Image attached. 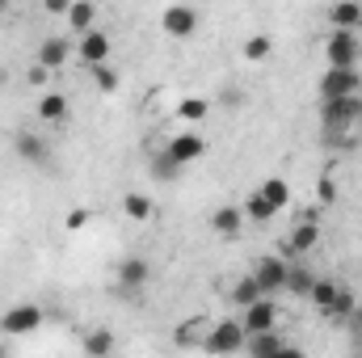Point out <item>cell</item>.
Instances as JSON below:
<instances>
[{
  "mask_svg": "<svg viewBox=\"0 0 362 358\" xmlns=\"http://www.w3.org/2000/svg\"><path fill=\"white\" fill-rule=\"evenodd\" d=\"M320 122L333 135H354L362 122V97H341V101H320Z\"/></svg>",
  "mask_w": 362,
  "mask_h": 358,
  "instance_id": "cell-1",
  "label": "cell"
},
{
  "mask_svg": "<svg viewBox=\"0 0 362 358\" xmlns=\"http://www.w3.org/2000/svg\"><path fill=\"white\" fill-rule=\"evenodd\" d=\"M245 325L240 321H219V325H211L206 329V337H202V350L211 358H232L245 350Z\"/></svg>",
  "mask_w": 362,
  "mask_h": 358,
  "instance_id": "cell-2",
  "label": "cell"
},
{
  "mask_svg": "<svg viewBox=\"0 0 362 358\" xmlns=\"http://www.w3.org/2000/svg\"><path fill=\"white\" fill-rule=\"evenodd\" d=\"M320 101H341V97H362V72L358 68H325L316 81Z\"/></svg>",
  "mask_w": 362,
  "mask_h": 358,
  "instance_id": "cell-3",
  "label": "cell"
},
{
  "mask_svg": "<svg viewBox=\"0 0 362 358\" xmlns=\"http://www.w3.org/2000/svg\"><path fill=\"white\" fill-rule=\"evenodd\" d=\"M358 59H362V34L329 30V38H325V64L329 68H358Z\"/></svg>",
  "mask_w": 362,
  "mask_h": 358,
  "instance_id": "cell-4",
  "label": "cell"
},
{
  "mask_svg": "<svg viewBox=\"0 0 362 358\" xmlns=\"http://www.w3.org/2000/svg\"><path fill=\"white\" fill-rule=\"evenodd\" d=\"M42 308L38 304H13L4 316H0V333H8V337H25V333H34V329H42Z\"/></svg>",
  "mask_w": 362,
  "mask_h": 358,
  "instance_id": "cell-5",
  "label": "cell"
},
{
  "mask_svg": "<svg viewBox=\"0 0 362 358\" xmlns=\"http://www.w3.org/2000/svg\"><path fill=\"white\" fill-rule=\"evenodd\" d=\"M249 274L257 278L262 295H266V299H274L278 291H286V274H291V266H286V258H262V262L249 270Z\"/></svg>",
  "mask_w": 362,
  "mask_h": 358,
  "instance_id": "cell-6",
  "label": "cell"
},
{
  "mask_svg": "<svg viewBox=\"0 0 362 358\" xmlns=\"http://www.w3.org/2000/svg\"><path fill=\"white\" fill-rule=\"evenodd\" d=\"M240 325H245V337L274 333V329H278V304H274V299H262V304L245 308V312H240Z\"/></svg>",
  "mask_w": 362,
  "mask_h": 358,
  "instance_id": "cell-7",
  "label": "cell"
},
{
  "mask_svg": "<svg viewBox=\"0 0 362 358\" xmlns=\"http://www.w3.org/2000/svg\"><path fill=\"white\" fill-rule=\"evenodd\" d=\"M160 30H165L169 38H189V34L198 30V8H189V4H169V8L160 13Z\"/></svg>",
  "mask_w": 362,
  "mask_h": 358,
  "instance_id": "cell-8",
  "label": "cell"
},
{
  "mask_svg": "<svg viewBox=\"0 0 362 358\" xmlns=\"http://www.w3.org/2000/svg\"><path fill=\"white\" fill-rule=\"evenodd\" d=\"M169 156H173V165H194V161H202V152H206V139L198 135V131H181V135H173L169 139V148H165Z\"/></svg>",
  "mask_w": 362,
  "mask_h": 358,
  "instance_id": "cell-9",
  "label": "cell"
},
{
  "mask_svg": "<svg viewBox=\"0 0 362 358\" xmlns=\"http://www.w3.org/2000/svg\"><path fill=\"white\" fill-rule=\"evenodd\" d=\"M114 278H118L122 291H144L148 278H152V266H148V258H122L118 270H114Z\"/></svg>",
  "mask_w": 362,
  "mask_h": 358,
  "instance_id": "cell-10",
  "label": "cell"
},
{
  "mask_svg": "<svg viewBox=\"0 0 362 358\" xmlns=\"http://www.w3.org/2000/svg\"><path fill=\"white\" fill-rule=\"evenodd\" d=\"M76 51H81V59H85L89 68H101V64H110V55H114V38L101 34V30H89Z\"/></svg>",
  "mask_w": 362,
  "mask_h": 358,
  "instance_id": "cell-11",
  "label": "cell"
},
{
  "mask_svg": "<svg viewBox=\"0 0 362 358\" xmlns=\"http://www.w3.org/2000/svg\"><path fill=\"white\" fill-rule=\"evenodd\" d=\"M329 25H333V30H350V34H358L362 4L358 0H337V4H329Z\"/></svg>",
  "mask_w": 362,
  "mask_h": 358,
  "instance_id": "cell-12",
  "label": "cell"
},
{
  "mask_svg": "<svg viewBox=\"0 0 362 358\" xmlns=\"http://www.w3.org/2000/svg\"><path fill=\"white\" fill-rule=\"evenodd\" d=\"M68 55H72V47H68V38H59V34H51V38H42V47H38V68H47V72H55V68H64V64H68Z\"/></svg>",
  "mask_w": 362,
  "mask_h": 358,
  "instance_id": "cell-13",
  "label": "cell"
},
{
  "mask_svg": "<svg viewBox=\"0 0 362 358\" xmlns=\"http://www.w3.org/2000/svg\"><path fill=\"white\" fill-rule=\"evenodd\" d=\"M211 228H215V236L236 241V236H240V228H245V211H240V207H219V211L211 215Z\"/></svg>",
  "mask_w": 362,
  "mask_h": 358,
  "instance_id": "cell-14",
  "label": "cell"
},
{
  "mask_svg": "<svg viewBox=\"0 0 362 358\" xmlns=\"http://www.w3.org/2000/svg\"><path fill=\"white\" fill-rule=\"evenodd\" d=\"M316 241H320V224H316V215H308L303 224H295V232L286 241V253H308V249H316Z\"/></svg>",
  "mask_w": 362,
  "mask_h": 358,
  "instance_id": "cell-15",
  "label": "cell"
},
{
  "mask_svg": "<svg viewBox=\"0 0 362 358\" xmlns=\"http://www.w3.org/2000/svg\"><path fill=\"white\" fill-rule=\"evenodd\" d=\"M13 144H17V156H21V161H30V165H47V144H42L34 131H17Z\"/></svg>",
  "mask_w": 362,
  "mask_h": 358,
  "instance_id": "cell-16",
  "label": "cell"
},
{
  "mask_svg": "<svg viewBox=\"0 0 362 358\" xmlns=\"http://www.w3.org/2000/svg\"><path fill=\"white\" fill-rule=\"evenodd\" d=\"M262 299H266V295H262V287H257V278H253V274H245V278L232 287V304H236L240 312H245V308H253V304H262Z\"/></svg>",
  "mask_w": 362,
  "mask_h": 358,
  "instance_id": "cell-17",
  "label": "cell"
},
{
  "mask_svg": "<svg viewBox=\"0 0 362 358\" xmlns=\"http://www.w3.org/2000/svg\"><path fill=\"white\" fill-rule=\"evenodd\" d=\"M93 21H97V4H89V0H76V4H68V25L85 38L93 30Z\"/></svg>",
  "mask_w": 362,
  "mask_h": 358,
  "instance_id": "cell-18",
  "label": "cell"
},
{
  "mask_svg": "<svg viewBox=\"0 0 362 358\" xmlns=\"http://www.w3.org/2000/svg\"><path fill=\"white\" fill-rule=\"evenodd\" d=\"M38 118H42V122H59V118H68V97H64V93H42V97H38Z\"/></svg>",
  "mask_w": 362,
  "mask_h": 358,
  "instance_id": "cell-19",
  "label": "cell"
},
{
  "mask_svg": "<svg viewBox=\"0 0 362 358\" xmlns=\"http://www.w3.org/2000/svg\"><path fill=\"white\" fill-rule=\"evenodd\" d=\"M245 346H249V354H253V358H274L286 342H282V333L274 329V333H262V337H249Z\"/></svg>",
  "mask_w": 362,
  "mask_h": 358,
  "instance_id": "cell-20",
  "label": "cell"
},
{
  "mask_svg": "<svg viewBox=\"0 0 362 358\" xmlns=\"http://www.w3.org/2000/svg\"><path fill=\"white\" fill-rule=\"evenodd\" d=\"M337 291H341L337 282H329V278H316V287H312V295H308V299H312V304H316V308L329 316V312H333V304H337Z\"/></svg>",
  "mask_w": 362,
  "mask_h": 358,
  "instance_id": "cell-21",
  "label": "cell"
},
{
  "mask_svg": "<svg viewBox=\"0 0 362 358\" xmlns=\"http://www.w3.org/2000/svg\"><path fill=\"white\" fill-rule=\"evenodd\" d=\"M240 211H245V215H249V219H253V224H270L274 215H278V211H274L270 202H266V198H262V190H253V194H249V198H245V207H240Z\"/></svg>",
  "mask_w": 362,
  "mask_h": 358,
  "instance_id": "cell-22",
  "label": "cell"
},
{
  "mask_svg": "<svg viewBox=\"0 0 362 358\" xmlns=\"http://www.w3.org/2000/svg\"><path fill=\"white\" fill-rule=\"evenodd\" d=\"M257 190H262V198L270 202L274 211H282V207L291 202V185H286V181H282V178H270V181H262Z\"/></svg>",
  "mask_w": 362,
  "mask_h": 358,
  "instance_id": "cell-23",
  "label": "cell"
},
{
  "mask_svg": "<svg viewBox=\"0 0 362 358\" xmlns=\"http://www.w3.org/2000/svg\"><path fill=\"white\" fill-rule=\"evenodd\" d=\"M85 354L89 358H110L114 354V333H110V329H93L89 337H85Z\"/></svg>",
  "mask_w": 362,
  "mask_h": 358,
  "instance_id": "cell-24",
  "label": "cell"
},
{
  "mask_svg": "<svg viewBox=\"0 0 362 358\" xmlns=\"http://www.w3.org/2000/svg\"><path fill=\"white\" fill-rule=\"evenodd\" d=\"M206 329H211L206 321H185V325H177V329H173V342H177V346H202Z\"/></svg>",
  "mask_w": 362,
  "mask_h": 358,
  "instance_id": "cell-25",
  "label": "cell"
},
{
  "mask_svg": "<svg viewBox=\"0 0 362 358\" xmlns=\"http://www.w3.org/2000/svg\"><path fill=\"white\" fill-rule=\"evenodd\" d=\"M270 51H274L270 34H249V38H245V47H240V55H245L249 64H262V59H266Z\"/></svg>",
  "mask_w": 362,
  "mask_h": 358,
  "instance_id": "cell-26",
  "label": "cell"
},
{
  "mask_svg": "<svg viewBox=\"0 0 362 358\" xmlns=\"http://www.w3.org/2000/svg\"><path fill=\"white\" fill-rule=\"evenodd\" d=\"M312 287H316V274L308 266H291V274H286V291L291 295H312Z\"/></svg>",
  "mask_w": 362,
  "mask_h": 358,
  "instance_id": "cell-27",
  "label": "cell"
},
{
  "mask_svg": "<svg viewBox=\"0 0 362 358\" xmlns=\"http://www.w3.org/2000/svg\"><path fill=\"white\" fill-rule=\"evenodd\" d=\"M206 110H211V105H206V97H181V101H177V114L185 118V122H202V118H206Z\"/></svg>",
  "mask_w": 362,
  "mask_h": 358,
  "instance_id": "cell-28",
  "label": "cell"
},
{
  "mask_svg": "<svg viewBox=\"0 0 362 358\" xmlns=\"http://www.w3.org/2000/svg\"><path fill=\"white\" fill-rule=\"evenodd\" d=\"M122 211H127L131 219H139V224L152 219V202H148V194H127V198H122Z\"/></svg>",
  "mask_w": 362,
  "mask_h": 358,
  "instance_id": "cell-29",
  "label": "cell"
},
{
  "mask_svg": "<svg viewBox=\"0 0 362 358\" xmlns=\"http://www.w3.org/2000/svg\"><path fill=\"white\" fill-rule=\"evenodd\" d=\"M152 173H156V181H173L181 173V165H173L169 152H156V156H152Z\"/></svg>",
  "mask_w": 362,
  "mask_h": 358,
  "instance_id": "cell-30",
  "label": "cell"
},
{
  "mask_svg": "<svg viewBox=\"0 0 362 358\" xmlns=\"http://www.w3.org/2000/svg\"><path fill=\"white\" fill-rule=\"evenodd\" d=\"M93 72V85L101 93H118V72L110 68V64H101V68H89Z\"/></svg>",
  "mask_w": 362,
  "mask_h": 358,
  "instance_id": "cell-31",
  "label": "cell"
},
{
  "mask_svg": "<svg viewBox=\"0 0 362 358\" xmlns=\"http://www.w3.org/2000/svg\"><path fill=\"white\" fill-rule=\"evenodd\" d=\"M354 308H358V304H354V295H350V291H337V304H333V312H329V316H350Z\"/></svg>",
  "mask_w": 362,
  "mask_h": 358,
  "instance_id": "cell-32",
  "label": "cell"
},
{
  "mask_svg": "<svg viewBox=\"0 0 362 358\" xmlns=\"http://www.w3.org/2000/svg\"><path fill=\"white\" fill-rule=\"evenodd\" d=\"M89 224V211H68V228L76 232V228H85Z\"/></svg>",
  "mask_w": 362,
  "mask_h": 358,
  "instance_id": "cell-33",
  "label": "cell"
},
{
  "mask_svg": "<svg viewBox=\"0 0 362 358\" xmlns=\"http://www.w3.org/2000/svg\"><path fill=\"white\" fill-rule=\"evenodd\" d=\"M274 358H308V354H303L299 346H282V350H278V354H274Z\"/></svg>",
  "mask_w": 362,
  "mask_h": 358,
  "instance_id": "cell-34",
  "label": "cell"
},
{
  "mask_svg": "<svg viewBox=\"0 0 362 358\" xmlns=\"http://www.w3.org/2000/svg\"><path fill=\"white\" fill-rule=\"evenodd\" d=\"M30 85H47V68H30Z\"/></svg>",
  "mask_w": 362,
  "mask_h": 358,
  "instance_id": "cell-35",
  "label": "cell"
},
{
  "mask_svg": "<svg viewBox=\"0 0 362 358\" xmlns=\"http://www.w3.org/2000/svg\"><path fill=\"white\" fill-rule=\"evenodd\" d=\"M0 13H4V0H0Z\"/></svg>",
  "mask_w": 362,
  "mask_h": 358,
  "instance_id": "cell-36",
  "label": "cell"
},
{
  "mask_svg": "<svg viewBox=\"0 0 362 358\" xmlns=\"http://www.w3.org/2000/svg\"><path fill=\"white\" fill-rule=\"evenodd\" d=\"M0 358H4V350H0Z\"/></svg>",
  "mask_w": 362,
  "mask_h": 358,
  "instance_id": "cell-37",
  "label": "cell"
}]
</instances>
